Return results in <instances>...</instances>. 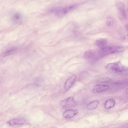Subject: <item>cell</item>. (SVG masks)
<instances>
[{
  "mask_svg": "<svg viewBox=\"0 0 128 128\" xmlns=\"http://www.w3.org/2000/svg\"><path fill=\"white\" fill-rule=\"evenodd\" d=\"M124 48L119 46H108L101 48L98 53L99 56L103 57L114 53L123 51Z\"/></svg>",
  "mask_w": 128,
  "mask_h": 128,
  "instance_id": "obj_1",
  "label": "cell"
},
{
  "mask_svg": "<svg viewBox=\"0 0 128 128\" xmlns=\"http://www.w3.org/2000/svg\"><path fill=\"white\" fill-rule=\"evenodd\" d=\"M76 6V5H72L60 8H52L49 12L58 17H61L72 10Z\"/></svg>",
  "mask_w": 128,
  "mask_h": 128,
  "instance_id": "obj_2",
  "label": "cell"
},
{
  "mask_svg": "<svg viewBox=\"0 0 128 128\" xmlns=\"http://www.w3.org/2000/svg\"><path fill=\"white\" fill-rule=\"evenodd\" d=\"M108 70L115 73H120L126 69V68L120 61L111 63L105 66Z\"/></svg>",
  "mask_w": 128,
  "mask_h": 128,
  "instance_id": "obj_3",
  "label": "cell"
},
{
  "mask_svg": "<svg viewBox=\"0 0 128 128\" xmlns=\"http://www.w3.org/2000/svg\"><path fill=\"white\" fill-rule=\"evenodd\" d=\"M62 106L64 108H70L76 106V104L74 98L70 96L62 100L60 103Z\"/></svg>",
  "mask_w": 128,
  "mask_h": 128,
  "instance_id": "obj_4",
  "label": "cell"
},
{
  "mask_svg": "<svg viewBox=\"0 0 128 128\" xmlns=\"http://www.w3.org/2000/svg\"><path fill=\"white\" fill-rule=\"evenodd\" d=\"M116 5L120 15L124 18H126V14L125 6L124 3L120 1L117 0L116 2Z\"/></svg>",
  "mask_w": 128,
  "mask_h": 128,
  "instance_id": "obj_5",
  "label": "cell"
},
{
  "mask_svg": "<svg viewBox=\"0 0 128 128\" xmlns=\"http://www.w3.org/2000/svg\"><path fill=\"white\" fill-rule=\"evenodd\" d=\"M84 56L85 59L90 61H94L97 59L98 56V53L92 50L86 51L84 54Z\"/></svg>",
  "mask_w": 128,
  "mask_h": 128,
  "instance_id": "obj_6",
  "label": "cell"
},
{
  "mask_svg": "<svg viewBox=\"0 0 128 128\" xmlns=\"http://www.w3.org/2000/svg\"><path fill=\"white\" fill-rule=\"evenodd\" d=\"M76 78V76L73 75L68 78L64 84V89L67 90L70 89L74 83Z\"/></svg>",
  "mask_w": 128,
  "mask_h": 128,
  "instance_id": "obj_7",
  "label": "cell"
},
{
  "mask_svg": "<svg viewBox=\"0 0 128 128\" xmlns=\"http://www.w3.org/2000/svg\"><path fill=\"white\" fill-rule=\"evenodd\" d=\"M26 122V120L23 118H18L11 120L7 122L10 126L22 125Z\"/></svg>",
  "mask_w": 128,
  "mask_h": 128,
  "instance_id": "obj_8",
  "label": "cell"
},
{
  "mask_svg": "<svg viewBox=\"0 0 128 128\" xmlns=\"http://www.w3.org/2000/svg\"><path fill=\"white\" fill-rule=\"evenodd\" d=\"M78 111L76 110L69 109L66 110L63 113V116L66 118H71L78 113Z\"/></svg>",
  "mask_w": 128,
  "mask_h": 128,
  "instance_id": "obj_9",
  "label": "cell"
},
{
  "mask_svg": "<svg viewBox=\"0 0 128 128\" xmlns=\"http://www.w3.org/2000/svg\"><path fill=\"white\" fill-rule=\"evenodd\" d=\"M109 88V86L106 85L97 84L93 86L92 91L93 92H100L107 90Z\"/></svg>",
  "mask_w": 128,
  "mask_h": 128,
  "instance_id": "obj_10",
  "label": "cell"
},
{
  "mask_svg": "<svg viewBox=\"0 0 128 128\" xmlns=\"http://www.w3.org/2000/svg\"><path fill=\"white\" fill-rule=\"evenodd\" d=\"M116 104L115 100L113 98L108 99L104 102V106L106 109H110L113 108Z\"/></svg>",
  "mask_w": 128,
  "mask_h": 128,
  "instance_id": "obj_11",
  "label": "cell"
},
{
  "mask_svg": "<svg viewBox=\"0 0 128 128\" xmlns=\"http://www.w3.org/2000/svg\"><path fill=\"white\" fill-rule=\"evenodd\" d=\"M108 43L107 40L105 38H101L97 40L95 42V45L101 48L106 46Z\"/></svg>",
  "mask_w": 128,
  "mask_h": 128,
  "instance_id": "obj_12",
  "label": "cell"
},
{
  "mask_svg": "<svg viewBox=\"0 0 128 128\" xmlns=\"http://www.w3.org/2000/svg\"><path fill=\"white\" fill-rule=\"evenodd\" d=\"M99 104V102L97 100L87 104L86 108L89 110H94L97 108Z\"/></svg>",
  "mask_w": 128,
  "mask_h": 128,
  "instance_id": "obj_13",
  "label": "cell"
},
{
  "mask_svg": "<svg viewBox=\"0 0 128 128\" xmlns=\"http://www.w3.org/2000/svg\"><path fill=\"white\" fill-rule=\"evenodd\" d=\"M12 18V20L14 22H18L22 20V16L20 14L16 13L13 14Z\"/></svg>",
  "mask_w": 128,
  "mask_h": 128,
  "instance_id": "obj_14",
  "label": "cell"
},
{
  "mask_svg": "<svg viewBox=\"0 0 128 128\" xmlns=\"http://www.w3.org/2000/svg\"><path fill=\"white\" fill-rule=\"evenodd\" d=\"M114 22L111 16H108L106 21L107 25L109 26H112L114 24Z\"/></svg>",
  "mask_w": 128,
  "mask_h": 128,
  "instance_id": "obj_15",
  "label": "cell"
},
{
  "mask_svg": "<svg viewBox=\"0 0 128 128\" xmlns=\"http://www.w3.org/2000/svg\"><path fill=\"white\" fill-rule=\"evenodd\" d=\"M17 48H12L6 50L4 53V55L5 56L8 55L12 53L16 50Z\"/></svg>",
  "mask_w": 128,
  "mask_h": 128,
  "instance_id": "obj_16",
  "label": "cell"
},
{
  "mask_svg": "<svg viewBox=\"0 0 128 128\" xmlns=\"http://www.w3.org/2000/svg\"><path fill=\"white\" fill-rule=\"evenodd\" d=\"M110 78L108 77H104L100 78L98 80V82H106L110 81Z\"/></svg>",
  "mask_w": 128,
  "mask_h": 128,
  "instance_id": "obj_17",
  "label": "cell"
},
{
  "mask_svg": "<svg viewBox=\"0 0 128 128\" xmlns=\"http://www.w3.org/2000/svg\"><path fill=\"white\" fill-rule=\"evenodd\" d=\"M125 27L126 29L128 30V24L126 25Z\"/></svg>",
  "mask_w": 128,
  "mask_h": 128,
  "instance_id": "obj_18",
  "label": "cell"
},
{
  "mask_svg": "<svg viewBox=\"0 0 128 128\" xmlns=\"http://www.w3.org/2000/svg\"><path fill=\"white\" fill-rule=\"evenodd\" d=\"M126 93L128 94V88H127L126 90Z\"/></svg>",
  "mask_w": 128,
  "mask_h": 128,
  "instance_id": "obj_19",
  "label": "cell"
},
{
  "mask_svg": "<svg viewBox=\"0 0 128 128\" xmlns=\"http://www.w3.org/2000/svg\"></svg>",
  "mask_w": 128,
  "mask_h": 128,
  "instance_id": "obj_20",
  "label": "cell"
}]
</instances>
